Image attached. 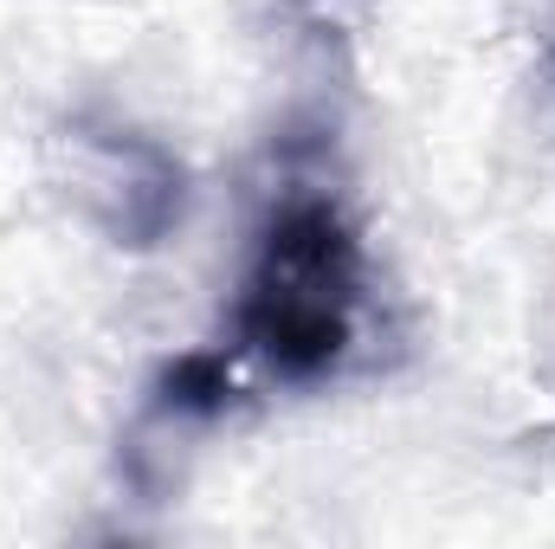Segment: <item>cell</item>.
Returning a JSON list of instances; mask_svg holds the SVG:
<instances>
[{
  "mask_svg": "<svg viewBox=\"0 0 555 549\" xmlns=\"http://www.w3.org/2000/svg\"><path fill=\"white\" fill-rule=\"evenodd\" d=\"M550 52H555V20H550Z\"/></svg>",
  "mask_w": 555,
  "mask_h": 549,
  "instance_id": "cell-4",
  "label": "cell"
},
{
  "mask_svg": "<svg viewBox=\"0 0 555 549\" xmlns=\"http://www.w3.org/2000/svg\"><path fill=\"white\" fill-rule=\"evenodd\" d=\"M52 155H59L65 201L117 253H155L188 220V201H194L188 162L162 137H149L111 111H78L72 124H59Z\"/></svg>",
  "mask_w": 555,
  "mask_h": 549,
  "instance_id": "cell-2",
  "label": "cell"
},
{
  "mask_svg": "<svg viewBox=\"0 0 555 549\" xmlns=\"http://www.w3.org/2000/svg\"><path fill=\"white\" fill-rule=\"evenodd\" d=\"M369 323V246L336 194H284L233 297V356L278 388H323L356 362Z\"/></svg>",
  "mask_w": 555,
  "mask_h": 549,
  "instance_id": "cell-1",
  "label": "cell"
},
{
  "mask_svg": "<svg viewBox=\"0 0 555 549\" xmlns=\"http://www.w3.org/2000/svg\"><path fill=\"white\" fill-rule=\"evenodd\" d=\"M233 408H240L233 356H220V349H188V356L162 362V375L149 382L142 426H149V433H201V426L227 420Z\"/></svg>",
  "mask_w": 555,
  "mask_h": 549,
  "instance_id": "cell-3",
  "label": "cell"
}]
</instances>
